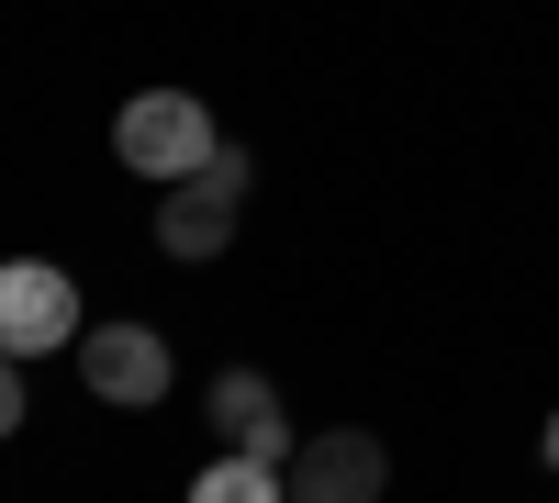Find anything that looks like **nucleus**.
Masks as SVG:
<instances>
[{
	"instance_id": "2",
	"label": "nucleus",
	"mask_w": 559,
	"mask_h": 503,
	"mask_svg": "<svg viewBox=\"0 0 559 503\" xmlns=\"http://www.w3.org/2000/svg\"><path fill=\"white\" fill-rule=\"evenodd\" d=\"M79 280L45 258H0V358H45V347H79Z\"/></svg>"
},
{
	"instance_id": "7",
	"label": "nucleus",
	"mask_w": 559,
	"mask_h": 503,
	"mask_svg": "<svg viewBox=\"0 0 559 503\" xmlns=\"http://www.w3.org/2000/svg\"><path fill=\"white\" fill-rule=\"evenodd\" d=\"M191 503H292V481H280L269 459H236V447H224V459L191 481Z\"/></svg>"
},
{
	"instance_id": "10",
	"label": "nucleus",
	"mask_w": 559,
	"mask_h": 503,
	"mask_svg": "<svg viewBox=\"0 0 559 503\" xmlns=\"http://www.w3.org/2000/svg\"><path fill=\"white\" fill-rule=\"evenodd\" d=\"M537 447H548V470H559V415H548V436H537Z\"/></svg>"
},
{
	"instance_id": "1",
	"label": "nucleus",
	"mask_w": 559,
	"mask_h": 503,
	"mask_svg": "<svg viewBox=\"0 0 559 503\" xmlns=\"http://www.w3.org/2000/svg\"><path fill=\"white\" fill-rule=\"evenodd\" d=\"M213 112L191 101V89H134V101L112 112V157L134 168V179H157V191H179V179H202L213 168Z\"/></svg>"
},
{
	"instance_id": "5",
	"label": "nucleus",
	"mask_w": 559,
	"mask_h": 503,
	"mask_svg": "<svg viewBox=\"0 0 559 503\" xmlns=\"http://www.w3.org/2000/svg\"><path fill=\"white\" fill-rule=\"evenodd\" d=\"M202 415H213V436L236 447V459H269V470H292V447H302L292 415H280V381H269V370H224Z\"/></svg>"
},
{
	"instance_id": "4",
	"label": "nucleus",
	"mask_w": 559,
	"mask_h": 503,
	"mask_svg": "<svg viewBox=\"0 0 559 503\" xmlns=\"http://www.w3.org/2000/svg\"><path fill=\"white\" fill-rule=\"evenodd\" d=\"M292 503H381V481H392V447L369 436V426H324V436H302L292 447Z\"/></svg>"
},
{
	"instance_id": "3",
	"label": "nucleus",
	"mask_w": 559,
	"mask_h": 503,
	"mask_svg": "<svg viewBox=\"0 0 559 503\" xmlns=\"http://www.w3.org/2000/svg\"><path fill=\"white\" fill-rule=\"evenodd\" d=\"M79 381L102 392V403H134V415H146V403H168V381H179V358H168V336L157 325H90L79 336Z\"/></svg>"
},
{
	"instance_id": "9",
	"label": "nucleus",
	"mask_w": 559,
	"mask_h": 503,
	"mask_svg": "<svg viewBox=\"0 0 559 503\" xmlns=\"http://www.w3.org/2000/svg\"><path fill=\"white\" fill-rule=\"evenodd\" d=\"M0 436H23V358H0Z\"/></svg>"
},
{
	"instance_id": "6",
	"label": "nucleus",
	"mask_w": 559,
	"mask_h": 503,
	"mask_svg": "<svg viewBox=\"0 0 559 503\" xmlns=\"http://www.w3.org/2000/svg\"><path fill=\"white\" fill-rule=\"evenodd\" d=\"M236 213H247V202H224L213 179H179V191H157V258H179V268L224 258V247H236Z\"/></svg>"
},
{
	"instance_id": "8",
	"label": "nucleus",
	"mask_w": 559,
	"mask_h": 503,
	"mask_svg": "<svg viewBox=\"0 0 559 503\" xmlns=\"http://www.w3.org/2000/svg\"><path fill=\"white\" fill-rule=\"evenodd\" d=\"M202 179H213L224 202H247V179H258V157H247V146H213V168H202Z\"/></svg>"
}]
</instances>
